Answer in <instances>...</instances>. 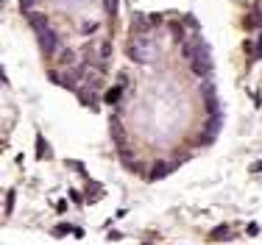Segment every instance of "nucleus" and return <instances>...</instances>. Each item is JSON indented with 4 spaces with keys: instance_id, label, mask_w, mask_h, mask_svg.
Segmentation results:
<instances>
[{
    "instance_id": "obj_10",
    "label": "nucleus",
    "mask_w": 262,
    "mask_h": 245,
    "mask_svg": "<svg viewBox=\"0 0 262 245\" xmlns=\"http://www.w3.org/2000/svg\"><path fill=\"white\" fill-rule=\"evenodd\" d=\"M59 59H62V64H70L73 62V50H62V56Z\"/></svg>"
},
{
    "instance_id": "obj_12",
    "label": "nucleus",
    "mask_w": 262,
    "mask_h": 245,
    "mask_svg": "<svg viewBox=\"0 0 262 245\" xmlns=\"http://www.w3.org/2000/svg\"><path fill=\"white\" fill-rule=\"evenodd\" d=\"M257 59H262V34H260V42H257Z\"/></svg>"
},
{
    "instance_id": "obj_4",
    "label": "nucleus",
    "mask_w": 262,
    "mask_h": 245,
    "mask_svg": "<svg viewBox=\"0 0 262 245\" xmlns=\"http://www.w3.org/2000/svg\"><path fill=\"white\" fill-rule=\"evenodd\" d=\"M28 22H31V28H34L36 34H39V31H45V28H50V25H48V17L39 14V11H31V14H28Z\"/></svg>"
},
{
    "instance_id": "obj_3",
    "label": "nucleus",
    "mask_w": 262,
    "mask_h": 245,
    "mask_svg": "<svg viewBox=\"0 0 262 245\" xmlns=\"http://www.w3.org/2000/svg\"><path fill=\"white\" fill-rule=\"evenodd\" d=\"M190 70L195 73L198 78L209 76V73H212V56H198V59H192V62H190Z\"/></svg>"
},
{
    "instance_id": "obj_2",
    "label": "nucleus",
    "mask_w": 262,
    "mask_h": 245,
    "mask_svg": "<svg viewBox=\"0 0 262 245\" xmlns=\"http://www.w3.org/2000/svg\"><path fill=\"white\" fill-rule=\"evenodd\" d=\"M198 56H209V48H206V42L201 39L198 34H192V39L184 45V59H198Z\"/></svg>"
},
{
    "instance_id": "obj_8",
    "label": "nucleus",
    "mask_w": 262,
    "mask_h": 245,
    "mask_svg": "<svg viewBox=\"0 0 262 245\" xmlns=\"http://www.w3.org/2000/svg\"><path fill=\"white\" fill-rule=\"evenodd\" d=\"M36 6V0H20V11H25V14H31Z\"/></svg>"
},
{
    "instance_id": "obj_5",
    "label": "nucleus",
    "mask_w": 262,
    "mask_h": 245,
    "mask_svg": "<svg viewBox=\"0 0 262 245\" xmlns=\"http://www.w3.org/2000/svg\"><path fill=\"white\" fill-rule=\"evenodd\" d=\"M120 95H123V86H112V89L103 95V100H106V103H117V100H120Z\"/></svg>"
},
{
    "instance_id": "obj_9",
    "label": "nucleus",
    "mask_w": 262,
    "mask_h": 245,
    "mask_svg": "<svg viewBox=\"0 0 262 245\" xmlns=\"http://www.w3.org/2000/svg\"><path fill=\"white\" fill-rule=\"evenodd\" d=\"M103 8L106 14H117V0H103Z\"/></svg>"
},
{
    "instance_id": "obj_7",
    "label": "nucleus",
    "mask_w": 262,
    "mask_h": 245,
    "mask_svg": "<svg viewBox=\"0 0 262 245\" xmlns=\"http://www.w3.org/2000/svg\"><path fill=\"white\" fill-rule=\"evenodd\" d=\"M209 237H212V240H229V229H226V226H220V229H215Z\"/></svg>"
},
{
    "instance_id": "obj_6",
    "label": "nucleus",
    "mask_w": 262,
    "mask_h": 245,
    "mask_svg": "<svg viewBox=\"0 0 262 245\" xmlns=\"http://www.w3.org/2000/svg\"><path fill=\"white\" fill-rule=\"evenodd\" d=\"M154 173H151V178H162L165 173H170V170H173V164H165V162H159V164H154Z\"/></svg>"
},
{
    "instance_id": "obj_1",
    "label": "nucleus",
    "mask_w": 262,
    "mask_h": 245,
    "mask_svg": "<svg viewBox=\"0 0 262 245\" xmlns=\"http://www.w3.org/2000/svg\"><path fill=\"white\" fill-rule=\"evenodd\" d=\"M36 39H39V48H42V53H45V56L56 53V48H59V34H56L53 28L39 31V34H36Z\"/></svg>"
},
{
    "instance_id": "obj_11",
    "label": "nucleus",
    "mask_w": 262,
    "mask_h": 245,
    "mask_svg": "<svg viewBox=\"0 0 262 245\" xmlns=\"http://www.w3.org/2000/svg\"><path fill=\"white\" fill-rule=\"evenodd\" d=\"M170 28H173V34H176L178 39H181V36H184V34H181V25H178V22H170Z\"/></svg>"
}]
</instances>
